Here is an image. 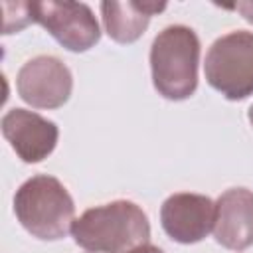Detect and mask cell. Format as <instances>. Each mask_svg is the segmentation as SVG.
Wrapping results in <instances>:
<instances>
[{"mask_svg": "<svg viewBox=\"0 0 253 253\" xmlns=\"http://www.w3.org/2000/svg\"><path fill=\"white\" fill-rule=\"evenodd\" d=\"M28 14L69 51H87L101 40L99 22L83 2H28Z\"/></svg>", "mask_w": 253, "mask_h": 253, "instance_id": "5b68a950", "label": "cell"}, {"mask_svg": "<svg viewBox=\"0 0 253 253\" xmlns=\"http://www.w3.org/2000/svg\"><path fill=\"white\" fill-rule=\"evenodd\" d=\"M126 253H164L158 245H152V243H142V245H138V247H134V249H130V251H126Z\"/></svg>", "mask_w": 253, "mask_h": 253, "instance_id": "7c38bea8", "label": "cell"}, {"mask_svg": "<svg viewBox=\"0 0 253 253\" xmlns=\"http://www.w3.org/2000/svg\"><path fill=\"white\" fill-rule=\"evenodd\" d=\"M166 2L105 0L101 2V18L105 32L117 43H132L146 32L150 18L166 10Z\"/></svg>", "mask_w": 253, "mask_h": 253, "instance_id": "30bf717a", "label": "cell"}, {"mask_svg": "<svg viewBox=\"0 0 253 253\" xmlns=\"http://www.w3.org/2000/svg\"><path fill=\"white\" fill-rule=\"evenodd\" d=\"M16 89L20 99L34 109H59L71 97L73 75L59 57L36 55L20 67Z\"/></svg>", "mask_w": 253, "mask_h": 253, "instance_id": "8992f818", "label": "cell"}, {"mask_svg": "<svg viewBox=\"0 0 253 253\" xmlns=\"http://www.w3.org/2000/svg\"><path fill=\"white\" fill-rule=\"evenodd\" d=\"M204 73L210 87L227 101L253 95V32L233 30L219 36L206 53Z\"/></svg>", "mask_w": 253, "mask_h": 253, "instance_id": "277c9868", "label": "cell"}, {"mask_svg": "<svg viewBox=\"0 0 253 253\" xmlns=\"http://www.w3.org/2000/svg\"><path fill=\"white\" fill-rule=\"evenodd\" d=\"M200 38L184 24L166 26L150 45L152 85L168 101L190 99L198 89Z\"/></svg>", "mask_w": 253, "mask_h": 253, "instance_id": "7a4b0ae2", "label": "cell"}, {"mask_svg": "<svg viewBox=\"0 0 253 253\" xmlns=\"http://www.w3.org/2000/svg\"><path fill=\"white\" fill-rule=\"evenodd\" d=\"M215 241L231 251H243L253 245V192L247 188H229L215 200Z\"/></svg>", "mask_w": 253, "mask_h": 253, "instance_id": "9c48e42d", "label": "cell"}, {"mask_svg": "<svg viewBox=\"0 0 253 253\" xmlns=\"http://www.w3.org/2000/svg\"><path fill=\"white\" fill-rule=\"evenodd\" d=\"M233 10H237L249 24H253V0H247V2H237L233 4Z\"/></svg>", "mask_w": 253, "mask_h": 253, "instance_id": "8fae6325", "label": "cell"}, {"mask_svg": "<svg viewBox=\"0 0 253 253\" xmlns=\"http://www.w3.org/2000/svg\"><path fill=\"white\" fill-rule=\"evenodd\" d=\"M14 213L20 225L34 237L57 241L71 231L75 204L55 176L36 174L16 190Z\"/></svg>", "mask_w": 253, "mask_h": 253, "instance_id": "3957f363", "label": "cell"}, {"mask_svg": "<svg viewBox=\"0 0 253 253\" xmlns=\"http://www.w3.org/2000/svg\"><path fill=\"white\" fill-rule=\"evenodd\" d=\"M160 223L172 241L182 245L200 243L213 231L215 202L204 194H172L160 206Z\"/></svg>", "mask_w": 253, "mask_h": 253, "instance_id": "52a82bcc", "label": "cell"}, {"mask_svg": "<svg viewBox=\"0 0 253 253\" xmlns=\"http://www.w3.org/2000/svg\"><path fill=\"white\" fill-rule=\"evenodd\" d=\"M0 126L12 150L26 164H38L45 160L57 146V125L36 111L14 107L4 113Z\"/></svg>", "mask_w": 253, "mask_h": 253, "instance_id": "ba28073f", "label": "cell"}, {"mask_svg": "<svg viewBox=\"0 0 253 253\" xmlns=\"http://www.w3.org/2000/svg\"><path fill=\"white\" fill-rule=\"evenodd\" d=\"M247 119H249V123H251V126H253V105H251L249 111H247Z\"/></svg>", "mask_w": 253, "mask_h": 253, "instance_id": "4fadbf2b", "label": "cell"}, {"mask_svg": "<svg viewBox=\"0 0 253 253\" xmlns=\"http://www.w3.org/2000/svg\"><path fill=\"white\" fill-rule=\"evenodd\" d=\"M73 241L89 253H126L150 239L144 210L130 200H115L85 210L71 225Z\"/></svg>", "mask_w": 253, "mask_h": 253, "instance_id": "6da1fadb", "label": "cell"}]
</instances>
